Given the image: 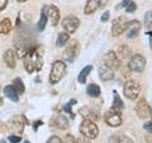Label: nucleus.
<instances>
[{
	"label": "nucleus",
	"mask_w": 152,
	"mask_h": 143,
	"mask_svg": "<svg viewBox=\"0 0 152 143\" xmlns=\"http://www.w3.org/2000/svg\"><path fill=\"white\" fill-rule=\"evenodd\" d=\"M13 88L15 89V91L20 95L26 91V86H24V84H23V81L20 77H17V79H14L13 80Z\"/></svg>",
	"instance_id": "26"
},
{
	"label": "nucleus",
	"mask_w": 152,
	"mask_h": 143,
	"mask_svg": "<svg viewBox=\"0 0 152 143\" xmlns=\"http://www.w3.org/2000/svg\"><path fill=\"white\" fill-rule=\"evenodd\" d=\"M112 108L114 109V110H117L118 113H122L123 108H124V104H123L119 94H118L117 91H113V107Z\"/></svg>",
	"instance_id": "20"
},
{
	"label": "nucleus",
	"mask_w": 152,
	"mask_h": 143,
	"mask_svg": "<svg viewBox=\"0 0 152 143\" xmlns=\"http://www.w3.org/2000/svg\"><path fill=\"white\" fill-rule=\"evenodd\" d=\"M93 70V66H85V67L80 71V74H79V76H77V81L80 84H85L86 82V79H88V76H89V74H90V71Z\"/></svg>",
	"instance_id": "23"
},
{
	"label": "nucleus",
	"mask_w": 152,
	"mask_h": 143,
	"mask_svg": "<svg viewBox=\"0 0 152 143\" xmlns=\"http://www.w3.org/2000/svg\"><path fill=\"white\" fill-rule=\"evenodd\" d=\"M4 93H5V96L8 99H10L12 101H14V103L19 101V94L15 91V89L13 88V85H8V86H5Z\"/></svg>",
	"instance_id": "19"
},
{
	"label": "nucleus",
	"mask_w": 152,
	"mask_h": 143,
	"mask_svg": "<svg viewBox=\"0 0 152 143\" xmlns=\"http://www.w3.org/2000/svg\"><path fill=\"white\" fill-rule=\"evenodd\" d=\"M13 28L12 20L9 18H4L1 22H0V34H9Z\"/></svg>",
	"instance_id": "21"
},
{
	"label": "nucleus",
	"mask_w": 152,
	"mask_h": 143,
	"mask_svg": "<svg viewBox=\"0 0 152 143\" xmlns=\"http://www.w3.org/2000/svg\"><path fill=\"white\" fill-rule=\"evenodd\" d=\"M27 124V119L24 115H15L9 120V127L13 132H17L19 134H22L24 131V125Z\"/></svg>",
	"instance_id": "10"
},
{
	"label": "nucleus",
	"mask_w": 152,
	"mask_h": 143,
	"mask_svg": "<svg viewBox=\"0 0 152 143\" xmlns=\"http://www.w3.org/2000/svg\"><path fill=\"white\" fill-rule=\"evenodd\" d=\"M8 3H9V0H0V12L4 10V9L7 8Z\"/></svg>",
	"instance_id": "36"
},
{
	"label": "nucleus",
	"mask_w": 152,
	"mask_h": 143,
	"mask_svg": "<svg viewBox=\"0 0 152 143\" xmlns=\"http://www.w3.org/2000/svg\"><path fill=\"white\" fill-rule=\"evenodd\" d=\"M109 17H110V13H109L108 10H107V12H104V13H103V15H102V22H107L108 19H109Z\"/></svg>",
	"instance_id": "37"
},
{
	"label": "nucleus",
	"mask_w": 152,
	"mask_h": 143,
	"mask_svg": "<svg viewBox=\"0 0 152 143\" xmlns=\"http://www.w3.org/2000/svg\"><path fill=\"white\" fill-rule=\"evenodd\" d=\"M131 1H132V0H123V3H122V4H123V7H126L127 4H128V3H131Z\"/></svg>",
	"instance_id": "41"
},
{
	"label": "nucleus",
	"mask_w": 152,
	"mask_h": 143,
	"mask_svg": "<svg viewBox=\"0 0 152 143\" xmlns=\"http://www.w3.org/2000/svg\"><path fill=\"white\" fill-rule=\"evenodd\" d=\"M64 143H77V139H75V137L71 134H66Z\"/></svg>",
	"instance_id": "31"
},
{
	"label": "nucleus",
	"mask_w": 152,
	"mask_h": 143,
	"mask_svg": "<svg viewBox=\"0 0 152 143\" xmlns=\"http://www.w3.org/2000/svg\"><path fill=\"white\" fill-rule=\"evenodd\" d=\"M99 4H100V8H104L108 4V0H100V1H99Z\"/></svg>",
	"instance_id": "40"
},
{
	"label": "nucleus",
	"mask_w": 152,
	"mask_h": 143,
	"mask_svg": "<svg viewBox=\"0 0 152 143\" xmlns=\"http://www.w3.org/2000/svg\"><path fill=\"white\" fill-rule=\"evenodd\" d=\"M134 110H136V114L138 115L141 119H147L151 117V107L148 105V103L146 101L145 99H140L137 101L136 107H134Z\"/></svg>",
	"instance_id": "9"
},
{
	"label": "nucleus",
	"mask_w": 152,
	"mask_h": 143,
	"mask_svg": "<svg viewBox=\"0 0 152 143\" xmlns=\"http://www.w3.org/2000/svg\"><path fill=\"white\" fill-rule=\"evenodd\" d=\"M104 120H105V123L109 127L115 128L122 124V115H121V113H118L117 110H114L113 108H110L107 112L105 117H104Z\"/></svg>",
	"instance_id": "8"
},
{
	"label": "nucleus",
	"mask_w": 152,
	"mask_h": 143,
	"mask_svg": "<svg viewBox=\"0 0 152 143\" xmlns=\"http://www.w3.org/2000/svg\"><path fill=\"white\" fill-rule=\"evenodd\" d=\"M69 41H70V34L69 33H66V32H62V33H60L58 34V37H57L56 46L57 47H65L66 45L69 43Z\"/></svg>",
	"instance_id": "25"
},
{
	"label": "nucleus",
	"mask_w": 152,
	"mask_h": 143,
	"mask_svg": "<svg viewBox=\"0 0 152 143\" xmlns=\"http://www.w3.org/2000/svg\"><path fill=\"white\" fill-rule=\"evenodd\" d=\"M77 53H79V43L76 41H74L72 43L67 46V48H66V51L64 52V56L67 61L72 62L74 58L77 56Z\"/></svg>",
	"instance_id": "13"
},
{
	"label": "nucleus",
	"mask_w": 152,
	"mask_h": 143,
	"mask_svg": "<svg viewBox=\"0 0 152 143\" xmlns=\"http://www.w3.org/2000/svg\"><path fill=\"white\" fill-rule=\"evenodd\" d=\"M140 29H141V23L138 20H136V19L129 20V22H128V24H127V29H126L127 38H129V39L136 38L137 36H138Z\"/></svg>",
	"instance_id": "11"
},
{
	"label": "nucleus",
	"mask_w": 152,
	"mask_h": 143,
	"mask_svg": "<svg viewBox=\"0 0 152 143\" xmlns=\"http://www.w3.org/2000/svg\"><path fill=\"white\" fill-rule=\"evenodd\" d=\"M80 133L86 137V138H90V139H94V138H96L99 136V128L96 125V123L91 119H86L85 118L84 120L81 122V124H80Z\"/></svg>",
	"instance_id": "2"
},
{
	"label": "nucleus",
	"mask_w": 152,
	"mask_h": 143,
	"mask_svg": "<svg viewBox=\"0 0 152 143\" xmlns=\"http://www.w3.org/2000/svg\"><path fill=\"white\" fill-rule=\"evenodd\" d=\"M65 74H66V63L64 61H56L52 65V69L50 72V82L52 85H56L57 82L61 81Z\"/></svg>",
	"instance_id": "3"
},
{
	"label": "nucleus",
	"mask_w": 152,
	"mask_h": 143,
	"mask_svg": "<svg viewBox=\"0 0 152 143\" xmlns=\"http://www.w3.org/2000/svg\"><path fill=\"white\" fill-rule=\"evenodd\" d=\"M136 9H137V5H136V3H133V1L128 3L126 5V12L127 13H134Z\"/></svg>",
	"instance_id": "29"
},
{
	"label": "nucleus",
	"mask_w": 152,
	"mask_h": 143,
	"mask_svg": "<svg viewBox=\"0 0 152 143\" xmlns=\"http://www.w3.org/2000/svg\"><path fill=\"white\" fill-rule=\"evenodd\" d=\"M61 24H62V28L66 33L72 34V33H75L76 29L80 27V19L75 15H67L62 19Z\"/></svg>",
	"instance_id": "6"
},
{
	"label": "nucleus",
	"mask_w": 152,
	"mask_h": 143,
	"mask_svg": "<svg viewBox=\"0 0 152 143\" xmlns=\"http://www.w3.org/2000/svg\"><path fill=\"white\" fill-rule=\"evenodd\" d=\"M104 62H105V65H108L109 67H112L113 70L119 69V66H121L119 58H118V56L114 51H109L108 53L104 56Z\"/></svg>",
	"instance_id": "12"
},
{
	"label": "nucleus",
	"mask_w": 152,
	"mask_h": 143,
	"mask_svg": "<svg viewBox=\"0 0 152 143\" xmlns=\"http://www.w3.org/2000/svg\"><path fill=\"white\" fill-rule=\"evenodd\" d=\"M77 143H91L90 142V138H86V137H80L77 138Z\"/></svg>",
	"instance_id": "35"
},
{
	"label": "nucleus",
	"mask_w": 152,
	"mask_h": 143,
	"mask_svg": "<svg viewBox=\"0 0 152 143\" xmlns=\"http://www.w3.org/2000/svg\"><path fill=\"white\" fill-rule=\"evenodd\" d=\"M47 143H64L62 139H61L60 137L57 136H52L51 138H48V141H47Z\"/></svg>",
	"instance_id": "32"
},
{
	"label": "nucleus",
	"mask_w": 152,
	"mask_h": 143,
	"mask_svg": "<svg viewBox=\"0 0 152 143\" xmlns=\"http://www.w3.org/2000/svg\"><path fill=\"white\" fill-rule=\"evenodd\" d=\"M123 91H124V95L127 99L136 100L141 93V85L136 80H128L126 81L124 86H123Z\"/></svg>",
	"instance_id": "4"
},
{
	"label": "nucleus",
	"mask_w": 152,
	"mask_h": 143,
	"mask_svg": "<svg viewBox=\"0 0 152 143\" xmlns=\"http://www.w3.org/2000/svg\"><path fill=\"white\" fill-rule=\"evenodd\" d=\"M100 0H86V5H85L84 13L90 15L98 10V8H100V4H99Z\"/></svg>",
	"instance_id": "17"
},
{
	"label": "nucleus",
	"mask_w": 152,
	"mask_h": 143,
	"mask_svg": "<svg viewBox=\"0 0 152 143\" xmlns=\"http://www.w3.org/2000/svg\"><path fill=\"white\" fill-rule=\"evenodd\" d=\"M99 77L103 81H110L114 79V70L112 67H109L108 65H102L99 67Z\"/></svg>",
	"instance_id": "14"
},
{
	"label": "nucleus",
	"mask_w": 152,
	"mask_h": 143,
	"mask_svg": "<svg viewBox=\"0 0 152 143\" xmlns=\"http://www.w3.org/2000/svg\"><path fill=\"white\" fill-rule=\"evenodd\" d=\"M43 65L42 61V56L38 53L36 50H29L28 53L24 56V61H23V66L28 74H32L34 71H39Z\"/></svg>",
	"instance_id": "1"
},
{
	"label": "nucleus",
	"mask_w": 152,
	"mask_h": 143,
	"mask_svg": "<svg viewBox=\"0 0 152 143\" xmlns=\"http://www.w3.org/2000/svg\"><path fill=\"white\" fill-rule=\"evenodd\" d=\"M17 1H18V3H26L27 0H17Z\"/></svg>",
	"instance_id": "42"
},
{
	"label": "nucleus",
	"mask_w": 152,
	"mask_h": 143,
	"mask_svg": "<svg viewBox=\"0 0 152 143\" xmlns=\"http://www.w3.org/2000/svg\"><path fill=\"white\" fill-rule=\"evenodd\" d=\"M8 139H9L10 143H19L22 141V137L20 136H9Z\"/></svg>",
	"instance_id": "33"
},
{
	"label": "nucleus",
	"mask_w": 152,
	"mask_h": 143,
	"mask_svg": "<svg viewBox=\"0 0 152 143\" xmlns=\"http://www.w3.org/2000/svg\"><path fill=\"white\" fill-rule=\"evenodd\" d=\"M145 67H146V60L142 55L136 53V55H133L131 57L129 62H128V69H129L132 72L140 74L145 70Z\"/></svg>",
	"instance_id": "5"
},
{
	"label": "nucleus",
	"mask_w": 152,
	"mask_h": 143,
	"mask_svg": "<svg viewBox=\"0 0 152 143\" xmlns=\"http://www.w3.org/2000/svg\"><path fill=\"white\" fill-rule=\"evenodd\" d=\"M117 55H119L121 58L126 60L127 57H129V55H131V50H129V47L126 46V45L121 46L119 48H118V51H117Z\"/></svg>",
	"instance_id": "27"
},
{
	"label": "nucleus",
	"mask_w": 152,
	"mask_h": 143,
	"mask_svg": "<svg viewBox=\"0 0 152 143\" xmlns=\"http://www.w3.org/2000/svg\"><path fill=\"white\" fill-rule=\"evenodd\" d=\"M60 18H61V15H60L58 8L56 5H50L48 7V19H50L51 24L53 27H56L60 23Z\"/></svg>",
	"instance_id": "16"
},
{
	"label": "nucleus",
	"mask_w": 152,
	"mask_h": 143,
	"mask_svg": "<svg viewBox=\"0 0 152 143\" xmlns=\"http://www.w3.org/2000/svg\"><path fill=\"white\" fill-rule=\"evenodd\" d=\"M4 62L9 69H14L17 66V53L13 50H7L4 53Z\"/></svg>",
	"instance_id": "15"
},
{
	"label": "nucleus",
	"mask_w": 152,
	"mask_h": 143,
	"mask_svg": "<svg viewBox=\"0 0 152 143\" xmlns=\"http://www.w3.org/2000/svg\"><path fill=\"white\" fill-rule=\"evenodd\" d=\"M69 119L66 118L65 115H57L56 117V119H55V125L57 127V128H60V129H67L69 128Z\"/></svg>",
	"instance_id": "22"
},
{
	"label": "nucleus",
	"mask_w": 152,
	"mask_h": 143,
	"mask_svg": "<svg viewBox=\"0 0 152 143\" xmlns=\"http://www.w3.org/2000/svg\"><path fill=\"white\" fill-rule=\"evenodd\" d=\"M118 143H133L132 138L128 136H121L119 139H118Z\"/></svg>",
	"instance_id": "30"
},
{
	"label": "nucleus",
	"mask_w": 152,
	"mask_h": 143,
	"mask_svg": "<svg viewBox=\"0 0 152 143\" xmlns=\"http://www.w3.org/2000/svg\"><path fill=\"white\" fill-rule=\"evenodd\" d=\"M145 28L146 32H152V12H147L145 14Z\"/></svg>",
	"instance_id": "28"
},
{
	"label": "nucleus",
	"mask_w": 152,
	"mask_h": 143,
	"mask_svg": "<svg viewBox=\"0 0 152 143\" xmlns=\"http://www.w3.org/2000/svg\"><path fill=\"white\" fill-rule=\"evenodd\" d=\"M24 143H31V142H28V141H26V142H24Z\"/></svg>",
	"instance_id": "44"
},
{
	"label": "nucleus",
	"mask_w": 152,
	"mask_h": 143,
	"mask_svg": "<svg viewBox=\"0 0 152 143\" xmlns=\"http://www.w3.org/2000/svg\"><path fill=\"white\" fill-rule=\"evenodd\" d=\"M3 103V99H0V104H1Z\"/></svg>",
	"instance_id": "43"
},
{
	"label": "nucleus",
	"mask_w": 152,
	"mask_h": 143,
	"mask_svg": "<svg viewBox=\"0 0 152 143\" xmlns=\"http://www.w3.org/2000/svg\"><path fill=\"white\" fill-rule=\"evenodd\" d=\"M47 17H48V7H43V8H42V12H41L39 22L37 23L38 31H43L45 29L46 23H47Z\"/></svg>",
	"instance_id": "18"
},
{
	"label": "nucleus",
	"mask_w": 152,
	"mask_h": 143,
	"mask_svg": "<svg viewBox=\"0 0 152 143\" xmlns=\"http://www.w3.org/2000/svg\"><path fill=\"white\" fill-rule=\"evenodd\" d=\"M146 141H147V143H152V133L147 132V134H146Z\"/></svg>",
	"instance_id": "38"
},
{
	"label": "nucleus",
	"mask_w": 152,
	"mask_h": 143,
	"mask_svg": "<svg viewBox=\"0 0 152 143\" xmlns=\"http://www.w3.org/2000/svg\"><path fill=\"white\" fill-rule=\"evenodd\" d=\"M86 93L89 96H91V98H98L99 95H100V86L96 84H90L88 85V88H86Z\"/></svg>",
	"instance_id": "24"
},
{
	"label": "nucleus",
	"mask_w": 152,
	"mask_h": 143,
	"mask_svg": "<svg viewBox=\"0 0 152 143\" xmlns=\"http://www.w3.org/2000/svg\"><path fill=\"white\" fill-rule=\"evenodd\" d=\"M128 22H129V20H128L126 17H123V15L115 18V19H114V22H113V24H112V34L114 37L122 36L123 33L126 32V29H127Z\"/></svg>",
	"instance_id": "7"
},
{
	"label": "nucleus",
	"mask_w": 152,
	"mask_h": 143,
	"mask_svg": "<svg viewBox=\"0 0 152 143\" xmlns=\"http://www.w3.org/2000/svg\"><path fill=\"white\" fill-rule=\"evenodd\" d=\"M143 128L145 129L148 132V133H152V120H150V122H147L146 124L143 125Z\"/></svg>",
	"instance_id": "34"
},
{
	"label": "nucleus",
	"mask_w": 152,
	"mask_h": 143,
	"mask_svg": "<svg viewBox=\"0 0 152 143\" xmlns=\"http://www.w3.org/2000/svg\"><path fill=\"white\" fill-rule=\"evenodd\" d=\"M146 34H148L150 37V48L152 50V32H146Z\"/></svg>",
	"instance_id": "39"
}]
</instances>
